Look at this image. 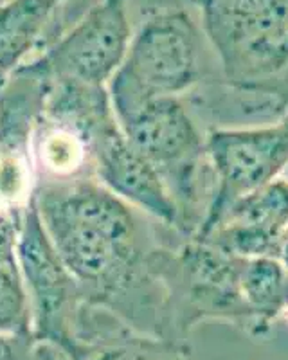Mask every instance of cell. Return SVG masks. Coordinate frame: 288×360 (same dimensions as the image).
Returning a JSON list of instances; mask_svg holds the SVG:
<instances>
[{
    "mask_svg": "<svg viewBox=\"0 0 288 360\" xmlns=\"http://www.w3.org/2000/svg\"><path fill=\"white\" fill-rule=\"evenodd\" d=\"M124 2H126L128 9L136 8L143 18L155 15V13L197 8V0H124Z\"/></svg>",
    "mask_w": 288,
    "mask_h": 360,
    "instance_id": "obj_16",
    "label": "cell"
},
{
    "mask_svg": "<svg viewBox=\"0 0 288 360\" xmlns=\"http://www.w3.org/2000/svg\"><path fill=\"white\" fill-rule=\"evenodd\" d=\"M236 258L200 238L169 231L157 258V270L168 295L171 342L188 346L191 332L204 321H225L251 337V314L243 303Z\"/></svg>",
    "mask_w": 288,
    "mask_h": 360,
    "instance_id": "obj_4",
    "label": "cell"
},
{
    "mask_svg": "<svg viewBox=\"0 0 288 360\" xmlns=\"http://www.w3.org/2000/svg\"><path fill=\"white\" fill-rule=\"evenodd\" d=\"M33 197L85 303L110 311L136 332L169 340L168 295L157 258L173 229L96 179L40 182Z\"/></svg>",
    "mask_w": 288,
    "mask_h": 360,
    "instance_id": "obj_1",
    "label": "cell"
},
{
    "mask_svg": "<svg viewBox=\"0 0 288 360\" xmlns=\"http://www.w3.org/2000/svg\"><path fill=\"white\" fill-rule=\"evenodd\" d=\"M0 333L33 335V311L18 265H0Z\"/></svg>",
    "mask_w": 288,
    "mask_h": 360,
    "instance_id": "obj_14",
    "label": "cell"
},
{
    "mask_svg": "<svg viewBox=\"0 0 288 360\" xmlns=\"http://www.w3.org/2000/svg\"><path fill=\"white\" fill-rule=\"evenodd\" d=\"M223 79L259 86L288 69V0H197Z\"/></svg>",
    "mask_w": 288,
    "mask_h": 360,
    "instance_id": "obj_5",
    "label": "cell"
},
{
    "mask_svg": "<svg viewBox=\"0 0 288 360\" xmlns=\"http://www.w3.org/2000/svg\"><path fill=\"white\" fill-rule=\"evenodd\" d=\"M133 37L124 0H94L53 44L29 60L53 82L108 86Z\"/></svg>",
    "mask_w": 288,
    "mask_h": 360,
    "instance_id": "obj_7",
    "label": "cell"
},
{
    "mask_svg": "<svg viewBox=\"0 0 288 360\" xmlns=\"http://www.w3.org/2000/svg\"><path fill=\"white\" fill-rule=\"evenodd\" d=\"M274 258L288 270V224L284 225V229L281 231L280 238H277L276 250H274Z\"/></svg>",
    "mask_w": 288,
    "mask_h": 360,
    "instance_id": "obj_17",
    "label": "cell"
},
{
    "mask_svg": "<svg viewBox=\"0 0 288 360\" xmlns=\"http://www.w3.org/2000/svg\"><path fill=\"white\" fill-rule=\"evenodd\" d=\"M2 209H8V207H4V205H2V202H0V211H2Z\"/></svg>",
    "mask_w": 288,
    "mask_h": 360,
    "instance_id": "obj_20",
    "label": "cell"
},
{
    "mask_svg": "<svg viewBox=\"0 0 288 360\" xmlns=\"http://www.w3.org/2000/svg\"><path fill=\"white\" fill-rule=\"evenodd\" d=\"M38 360H67V359L60 349L53 348V346H49V344H41Z\"/></svg>",
    "mask_w": 288,
    "mask_h": 360,
    "instance_id": "obj_18",
    "label": "cell"
},
{
    "mask_svg": "<svg viewBox=\"0 0 288 360\" xmlns=\"http://www.w3.org/2000/svg\"><path fill=\"white\" fill-rule=\"evenodd\" d=\"M67 360H190L188 346L144 335L121 323L103 308L89 307L79 314L74 346Z\"/></svg>",
    "mask_w": 288,
    "mask_h": 360,
    "instance_id": "obj_11",
    "label": "cell"
},
{
    "mask_svg": "<svg viewBox=\"0 0 288 360\" xmlns=\"http://www.w3.org/2000/svg\"><path fill=\"white\" fill-rule=\"evenodd\" d=\"M92 176L140 213L175 233L181 229L178 209L164 180L121 130L115 114L99 124L92 137ZM181 234V233H178Z\"/></svg>",
    "mask_w": 288,
    "mask_h": 360,
    "instance_id": "obj_9",
    "label": "cell"
},
{
    "mask_svg": "<svg viewBox=\"0 0 288 360\" xmlns=\"http://www.w3.org/2000/svg\"><path fill=\"white\" fill-rule=\"evenodd\" d=\"M130 143L152 162L178 209L181 236L200 231L214 197L206 130L184 98H144L112 103Z\"/></svg>",
    "mask_w": 288,
    "mask_h": 360,
    "instance_id": "obj_2",
    "label": "cell"
},
{
    "mask_svg": "<svg viewBox=\"0 0 288 360\" xmlns=\"http://www.w3.org/2000/svg\"><path fill=\"white\" fill-rule=\"evenodd\" d=\"M67 0L0 2V85L13 70L53 44L65 31L62 8Z\"/></svg>",
    "mask_w": 288,
    "mask_h": 360,
    "instance_id": "obj_12",
    "label": "cell"
},
{
    "mask_svg": "<svg viewBox=\"0 0 288 360\" xmlns=\"http://www.w3.org/2000/svg\"><path fill=\"white\" fill-rule=\"evenodd\" d=\"M0 2H4V0H0Z\"/></svg>",
    "mask_w": 288,
    "mask_h": 360,
    "instance_id": "obj_21",
    "label": "cell"
},
{
    "mask_svg": "<svg viewBox=\"0 0 288 360\" xmlns=\"http://www.w3.org/2000/svg\"><path fill=\"white\" fill-rule=\"evenodd\" d=\"M218 78L222 72L197 8L175 9L143 18L107 89L112 103L185 98Z\"/></svg>",
    "mask_w": 288,
    "mask_h": 360,
    "instance_id": "obj_3",
    "label": "cell"
},
{
    "mask_svg": "<svg viewBox=\"0 0 288 360\" xmlns=\"http://www.w3.org/2000/svg\"><path fill=\"white\" fill-rule=\"evenodd\" d=\"M40 342L34 337H15L0 333V360H38Z\"/></svg>",
    "mask_w": 288,
    "mask_h": 360,
    "instance_id": "obj_15",
    "label": "cell"
},
{
    "mask_svg": "<svg viewBox=\"0 0 288 360\" xmlns=\"http://www.w3.org/2000/svg\"><path fill=\"white\" fill-rule=\"evenodd\" d=\"M206 146L214 197L197 234L236 198L283 176L288 168V115L272 123L207 130Z\"/></svg>",
    "mask_w": 288,
    "mask_h": 360,
    "instance_id": "obj_8",
    "label": "cell"
},
{
    "mask_svg": "<svg viewBox=\"0 0 288 360\" xmlns=\"http://www.w3.org/2000/svg\"><path fill=\"white\" fill-rule=\"evenodd\" d=\"M240 288L251 314V337L265 339L288 307V270L274 256L249 258L243 262Z\"/></svg>",
    "mask_w": 288,
    "mask_h": 360,
    "instance_id": "obj_13",
    "label": "cell"
},
{
    "mask_svg": "<svg viewBox=\"0 0 288 360\" xmlns=\"http://www.w3.org/2000/svg\"><path fill=\"white\" fill-rule=\"evenodd\" d=\"M287 224L288 179L280 176L236 198L195 238L236 258H261L274 256L277 238Z\"/></svg>",
    "mask_w": 288,
    "mask_h": 360,
    "instance_id": "obj_10",
    "label": "cell"
},
{
    "mask_svg": "<svg viewBox=\"0 0 288 360\" xmlns=\"http://www.w3.org/2000/svg\"><path fill=\"white\" fill-rule=\"evenodd\" d=\"M281 321H284V323H288V307L284 308L283 314H281Z\"/></svg>",
    "mask_w": 288,
    "mask_h": 360,
    "instance_id": "obj_19",
    "label": "cell"
},
{
    "mask_svg": "<svg viewBox=\"0 0 288 360\" xmlns=\"http://www.w3.org/2000/svg\"><path fill=\"white\" fill-rule=\"evenodd\" d=\"M17 265L33 311L34 339L67 356L74 344L79 314L86 303L78 281L41 224L33 195L22 217Z\"/></svg>",
    "mask_w": 288,
    "mask_h": 360,
    "instance_id": "obj_6",
    "label": "cell"
}]
</instances>
